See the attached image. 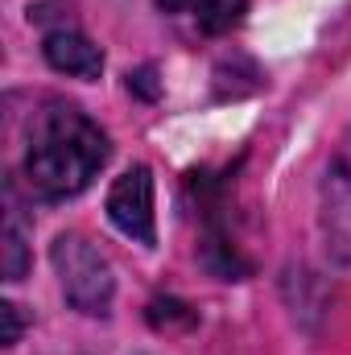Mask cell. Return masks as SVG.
<instances>
[{"instance_id":"cell-8","label":"cell","mask_w":351,"mask_h":355,"mask_svg":"<svg viewBox=\"0 0 351 355\" xmlns=\"http://www.w3.org/2000/svg\"><path fill=\"white\" fill-rule=\"evenodd\" d=\"M0 318H4V335H0V343L12 347V343L21 339V327H25V322H21V314H17L12 302H0Z\"/></svg>"},{"instance_id":"cell-7","label":"cell","mask_w":351,"mask_h":355,"mask_svg":"<svg viewBox=\"0 0 351 355\" xmlns=\"http://www.w3.org/2000/svg\"><path fill=\"white\" fill-rule=\"evenodd\" d=\"M25 268H29L25 227H21L17 207H8V215H4V240H0V272H4V281H21Z\"/></svg>"},{"instance_id":"cell-6","label":"cell","mask_w":351,"mask_h":355,"mask_svg":"<svg viewBox=\"0 0 351 355\" xmlns=\"http://www.w3.org/2000/svg\"><path fill=\"white\" fill-rule=\"evenodd\" d=\"M157 8L178 17V21H190L207 37H219V33H232L244 21L248 0H157Z\"/></svg>"},{"instance_id":"cell-4","label":"cell","mask_w":351,"mask_h":355,"mask_svg":"<svg viewBox=\"0 0 351 355\" xmlns=\"http://www.w3.org/2000/svg\"><path fill=\"white\" fill-rule=\"evenodd\" d=\"M108 219L116 223V232H124L128 240L153 248L157 244V223H153V174L149 166H128L116 178V186L108 190Z\"/></svg>"},{"instance_id":"cell-5","label":"cell","mask_w":351,"mask_h":355,"mask_svg":"<svg viewBox=\"0 0 351 355\" xmlns=\"http://www.w3.org/2000/svg\"><path fill=\"white\" fill-rule=\"evenodd\" d=\"M42 50H46V62L54 71H62V75H75V79H99L103 75V50L91 42L87 33H79L75 25L46 29Z\"/></svg>"},{"instance_id":"cell-1","label":"cell","mask_w":351,"mask_h":355,"mask_svg":"<svg viewBox=\"0 0 351 355\" xmlns=\"http://www.w3.org/2000/svg\"><path fill=\"white\" fill-rule=\"evenodd\" d=\"M108 132L75 103H46L29 120L25 137V186L42 202H62L87 190L108 162Z\"/></svg>"},{"instance_id":"cell-2","label":"cell","mask_w":351,"mask_h":355,"mask_svg":"<svg viewBox=\"0 0 351 355\" xmlns=\"http://www.w3.org/2000/svg\"><path fill=\"white\" fill-rule=\"evenodd\" d=\"M50 261H54V272H58V281H62L67 302H71L79 314L103 318V314L112 310L116 277H112L108 257L91 244L87 236L62 232V236L54 240V248H50Z\"/></svg>"},{"instance_id":"cell-3","label":"cell","mask_w":351,"mask_h":355,"mask_svg":"<svg viewBox=\"0 0 351 355\" xmlns=\"http://www.w3.org/2000/svg\"><path fill=\"white\" fill-rule=\"evenodd\" d=\"M318 227H323L327 252L339 265H351V132L339 141V149L331 153V166L323 174Z\"/></svg>"}]
</instances>
